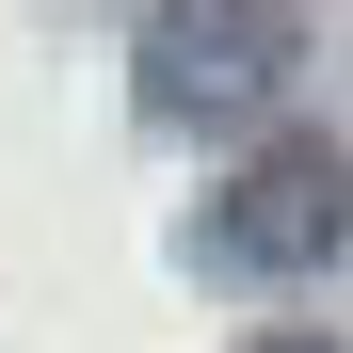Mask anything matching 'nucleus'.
Segmentation results:
<instances>
[{
  "label": "nucleus",
  "instance_id": "obj_1",
  "mask_svg": "<svg viewBox=\"0 0 353 353\" xmlns=\"http://www.w3.org/2000/svg\"><path fill=\"white\" fill-rule=\"evenodd\" d=\"M209 257L257 273V289L337 273V257H353V145H257V161L209 193Z\"/></svg>",
  "mask_w": 353,
  "mask_h": 353
},
{
  "label": "nucleus",
  "instance_id": "obj_2",
  "mask_svg": "<svg viewBox=\"0 0 353 353\" xmlns=\"http://www.w3.org/2000/svg\"><path fill=\"white\" fill-rule=\"evenodd\" d=\"M289 65H305V32L257 17V0L145 17V112H176V129H257V112L289 97Z\"/></svg>",
  "mask_w": 353,
  "mask_h": 353
},
{
  "label": "nucleus",
  "instance_id": "obj_3",
  "mask_svg": "<svg viewBox=\"0 0 353 353\" xmlns=\"http://www.w3.org/2000/svg\"><path fill=\"white\" fill-rule=\"evenodd\" d=\"M257 353H337V337H257Z\"/></svg>",
  "mask_w": 353,
  "mask_h": 353
}]
</instances>
